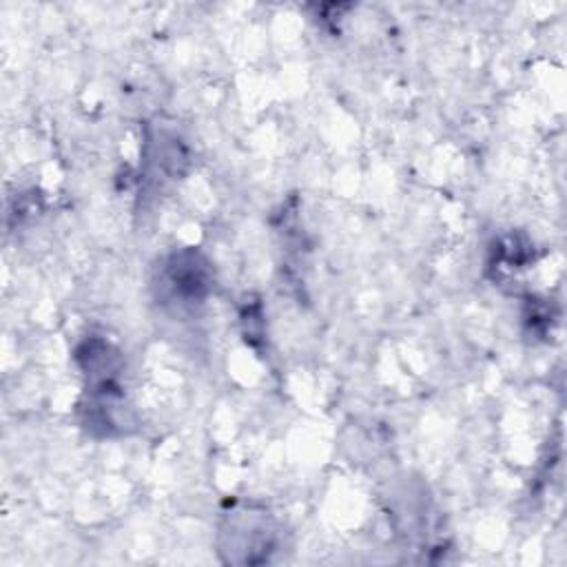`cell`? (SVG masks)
<instances>
[{
	"instance_id": "1",
	"label": "cell",
	"mask_w": 567,
	"mask_h": 567,
	"mask_svg": "<svg viewBox=\"0 0 567 567\" xmlns=\"http://www.w3.org/2000/svg\"><path fill=\"white\" fill-rule=\"evenodd\" d=\"M277 545V525L266 509L235 507L219 525V554L226 563H266Z\"/></svg>"
},
{
	"instance_id": "2",
	"label": "cell",
	"mask_w": 567,
	"mask_h": 567,
	"mask_svg": "<svg viewBox=\"0 0 567 567\" xmlns=\"http://www.w3.org/2000/svg\"><path fill=\"white\" fill-rule=\"evenodd\" d=\"M159 295L162 299L179 306L193 308L204 303L213 290V270L206 257L193 248L173 252L164 259L159 268Z\"/></svg>"
}]
</instances>
